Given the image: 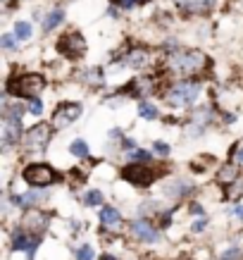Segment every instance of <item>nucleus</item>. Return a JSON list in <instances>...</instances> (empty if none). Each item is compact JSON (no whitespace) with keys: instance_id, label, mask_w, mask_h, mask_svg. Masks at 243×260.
I'll return each instance as SVG.
<instances>
[{"instance_id":"1","label":"nucleus","mask_w":243,"mask_h":260,"mask_svg":"<svg viewBox=\"0 0 243 260\" xmlns=\"http://www.w3.org/2000/svg\"><path fill=\"white\" fill-rule=\"evenodd\" d=\"M46 86L43 74H22V77H10L5 91L12 95H24V98H36Z\"/></svg>"},{"instance_id":"2","label":"nucleus","mask_w":243,"mask_h":260,"mask_svg":"<svg viewBox=\"0 0 243 260\" xmlns=\"http://www.w3.org/2000/svg\"><path fill=\"white\" fill-rule=\"evenodd\" d=\"M205 67V55L198 50H188V53H177L169 57V70L177 74H196Z\"/></svg>"},{"instance_id":"3","label":"nucleus","mask_w":243,"mask_h":260,"mask_svg":"<svg viewBox=\"0 0 243 260\" xmlns=\"http://www.w3.org/2000/svg\"><path fill=\"white\" fill-rule=\"evenodd\" d=\"M53 139V132H50V124L41 122V124L31 126L22 139V148L24 153H43L48 148V143Z\"/></svg>"},{"instance_id":"4","label":"nucleus","mask_w":243,"mask_h":260,"mask_svg":"<svg viewBox=\"0 0 243 260\" xmlns=\"http://www.w3.org/2000/svg\"><path fill=\"white\" fill-rule=\"evenodd\" d=\"M200 93V86L196 81H179L169 88V95H167V103L174 105V108H181V105H191V103L198 98Z\"/></svg>"},{"instance_id":"5","label":"nucleus","mask_w":243,"mask_h":260,"mask_svg":"<svg viewBox=\"0 0 243 260\" xmlns=\"http://www.w3.org/2000/svg\"><path fill=\"white\" fill-rule=\"evenodd\" d=\"M22 177L26 184H31L36 189H43V186H50L57 181V172L50 165H29L22 172Z\"/></svg>"},{"instance_id":"6","label":"nucleus","mask_w":243,"mask_h":260,"mask_svg":"<svg viewBox=\"0 0 243 260\" xmlns=\"http://www.w3.org/2000/svg\"><path fill=\"white\" fill-rule=\"evenodd\" d=\"M57 53H62L64 57H84V53H86V41H84V36L81 34H62L60 36V41H57Z\"/></svg>"},{"instance_id":"7","label":"nucleus","mask_w":243,"mask_h":260,"mask_svg":"<svg viewBox=\"0 0 243 260\" xmlns=\"http://www.w3.org/2000/svg\"><path fill=\"white\" fill-rule=\"evenodd\" d=\"M81 117V105L79 103H72V101H64V103H57L55 108V115H53V124L57 129H64L70 126L72 122H77Z\"/></svg>"},{"instance_id":"8","label":"nucleus","mask_w":243,"mask_h":260,"mask_svg":"<svg viewBox=\"0 0 243 260\" xmlns=\"http://www.w3.org/2000/svg\"><path fill=\"white\" fill-rule=\"evenodd\" d=\"M122 177H124L129 184H133V186H148V184L155 181L157 172H153V170L146 165H126L124 170H122Z\"/></svg>"},{"instance_id":"9","label":"nucleus","mask_w":243,"mask_h":260,"mask_svg":"<svg viewBox=\"0 0 243 260\" xmlns=\"http://www.w3.org/2000/svg\"><path fill=\"white\" fill-rule=\"evenodd\" d=\"M46 224H48V215L41 213V210H29L22 222L24 232H31V237H39L41 232L46 229Z\"/></svg>"},{"instance_id":"10","label":"nucleus","mask_w":243,"mask_h":260,"mask_svg":"<svg viewBox=\"0 0 243 260\" xmlns=\"http://www.w3.org/2000/svg\"><path fill=\"white\" fill-rule=\"evenodd\" d=\"M153 55H150L148 48H133L131 53L124 57L126 67H131V70H143V67H148Z\"/></svg>"},{"instance_id":"11","label":"nucleus","mask_w":243,"mask_h":260,"mask_svg":"<svg viewBox=\"0 0 243 260\" xmlns=\"http://www.w3.org/2000/svg\"><path fill=\"white\" fill-rule=\"evenodd\" d=\"M19 126H22V119L5 117V126H3V146L5 148H10L15 141H19Z\"/></svg>"},{"instance_id":"12","label":"nucleus","mask_w":243,"mask_h":260,"mask_svg":"<svg viewBox=\"0 0 243 260\" xmlns=\"http://www.w3.org/2000/svg\"><path fill=\"white\" fill-rule=\"evenodd\" d=\"M131 232H133V237H138L141 241H146V244L157 241V229L153 227L150 222H146V220H136V222H133Z\"/></svg>"},{"instance_id":"13","label":"nucleus","mask_w":243,"mask_h":260,"mask_svg":"<svg viewBox=\"0 0 243 260\" xmlns=\"http://www.w3.org/2000/svg\"><path fill=\"white\" fill-rule=\"evenodd\" d=\"M100 222L105 229H117L122 224V215L117 208H102L100 210Z\"/></svg>"},{"instance_id":"14","label":"nucleus","mask_w":243,"mask_h":260,"mask_svg":"<svg viewBox=\"0 0 243 260\" xmlns=\"http://www.w3.org/2000/svg\"><path fill=\"white\" fill-rule=\"evenodd\" d=\"M179 8H184L186 12H205L210 8V0H174Z\"/></svg>"},{"instance_id":"15","label":"nucleus","mask_w":243,"mask_h":260,"mask_svg":"<svg viewBox=\"0 0 243 260\" xmlns=\"http://www.w3.org/2000/svg\"><path fill=\"white\" fill-rule=\"evenodd\" d=\"M62 19H64V12H62V10H53V12H50V15L43 19V29H46V31H53L57 24H62Z\"/></svg>"},{"instance_id":"16","label":"nucleus","mask_w":243,"mask_h":260,"mask_svg":"<svg viewBox=\"0 0 243 260\" xmlns=\"http://www.w3.org/2000/svg\"><path fill=\"white\" fill-rule=\"evenodd\" d=\"M43 196H46L43 191H31V193H26V196H17L15 203L17 205H33V203H39Z\"/></svg>"},{"instance_id":"17","label":"nucleus","mask_w":243,"mask_h":260,"mask_svg":"<svg viewBox=\"0 0 243 260\" xmlns=\"http://www.w3.org/2000/svg\"><path fill=\"white\" fill-rule=\"evenodd\" d=\"M15 39H19V41L31 39V24L29 22H17L15 24Z\"/></svg>"},{"instance_id":"18","label":"nucleus","mask_w":243,"mask_h":260,"mask_svg":"<svg viewBox=\"0 0 243 260\" xmlns=\"http://www.w3.org/2000/svg\"><path fill=\"white\" fill-rule=\"evenodd\" d=\"M138 115H141L143 119H155L157 117V108L155 105H150V103L141 101L138 103Z\"/></svg>"},{"instance_id":"19","label":"nucleus","mask_w":243,"mask_h":260,"mask_svg":"<svg viewBox=\"0 0 243 260\" xmlns=\"http://www.w3.org/2000/svg\"><path fill=\"white\" fill-rule=\"evenodd\" d=\"M70 150H72V155H77V158H86L88 155V146H86V141H81V139H77V141L72 143Z\"/></svg>"},{"instance_id":"20","label":"nucleus","mask_w":243,"mask_h":260,"mask_svg":"<svg viewBox=\"0 0 243 260\" xmlns=\"http://www.w3.org/2000/svg\"><path fill=\"white\" fill-rule=\"evenodd\" d=\"M102 203V193L100 191H88L86 193V205H91V208H93V205H100Z\"/></svg>"},{"instance_id":"21","label":"nucleus","mask_w":243,"mask_h":260,"mask_svg":"<svg viewBox=\"0 0 243 260\" xmlns=\"http://www.w3.org/2000/svg\"><path fill=\"white\" fill-rule=\"evenodd\" d=\"M129 155H131V160H141V162H146V160H150V158H153V153H148V150H141V148L131 150Z\"/></svg>"},{"instance_id":"22","label":"nucleus","mask_w":243,"mask_h":260,"mask_svg":"<svg viewBox=\"0 0 243 260\" xmlns=\"http://www.w3.org/2000/svg\"><path fill=\"white\" fill-rule=\"evenodd\" d=\"M77 260H93V248L91 246H81L77 251Z\"/></svg>"},{"instance_id":"23","label":"nucleus","mask_w":243,"mask_h":260,"mask_svg":"<svg viewBox=\"0 0 243 260\" xmlns=\"http://www.w3.org/2000/svg\"><path fill=\"white\" fill-rule=\"evenodd\" d=\"M153 148H155L157 155H169V150H172L165 141H155V143H153Z\"/></svg>"},{"instance_id":"24","label":"nucleus","mask_w":243,"mask_h":260,"mask_svg":"<svg viewBox=\"0 0 243 260\" xmlns=\"http://www.w3.org/2000/svg\"><path fill=\"white\" fill-rule=\"evenodd\" d=\"M29 112H31V115H41V112H43V103H41L39 98H31V105H29Z\"/></svg>"},{"instance_id":"25","label":"nucleus","mask_w":243,"mask_h":260,"mask_svg":"<svg viewBox=\"0 0 243 260\" xmlns=\"http://www.w3.org/2000/svg\"><path fill=\"white\" fill-rule=\"evenodd\" d=\"M220 179H222V181H231V179H236V170H234V167H224V172L220 174Z\"/></svg>"},{"instance_id":"26","label":"nucleus","mask_w":243,"mask_h":260,"mask_svg":"<svg viewBox=\"0 0 243 260\" xmlns=\"http://www.w3.org/2000/svg\"><path fill=\"white\" fill-rule=\"evenodd\" d=\"M3 48H15V39H12V36H10V34H5V36H3Z\"/></svg>"},{"instance_id":"27","label":"nucleus","mask_w":243,"mask_h":260,"mask_svg":"<svg viewBox=\"0 0 243 260\" xmlns=\"http://www.w3.org/2000/svg\"><path fill=\"white\" fill-rule=\"evenodd\" d=\"M236 258H238V248H231L229 253H224V258L222 260H236Z\"/></svg>"},{"instance_id":"28","label":"nucleus","mask_w":243,"mask_h":260,"mask_svg":"<svg viewBox=\"0 0 243 260\" xmlns=\"http://www.w3.org/2000/svg\"><path fill=\"white\" fill-rule=\"evenodd\" d=\"M191 210H193V213H196V215H203V208H200V205H198V203H193V205H191Z\"/></svg>"},{"instance_id":"29","label":"nucleus","mask_w":243,"mask_h":260,"mask_svg":"<svg viewBox=\"0 0 243 260\" xmlns=\"http://www.w3.org/2000/svg\"><path fill=\"white\" fill-rule=\"evenodd\" d=\"M203 227H205V222H196V224H193V232H203Z\"/></svg>"},{"instance_id":"30","label":"nucleus","mask_w":243,"mask_h":260,"mask_svg":"<svg viewBox=\"0 0 243 260\" xmlns=\"http://www.w3.org/2000/svg\"><path fill=\"white\" fill-rule=\"evenodd\" d=\"M234 215H236V217H241V220H243V208H241V205H236V210H234Z\"/></svg>"},{"instance_id":"31","label":"nucleus","mask_w":243,"mask_h":260,"mask_svg":"<svg viewBox=\"0 0 243 260\" xmlns=\"http://www.w3.org/2000/svg\"><path fill=\"white\" fill-rule=\"evenodd\" d=\"M100 260H117L115 255H110V253H105V255H100Z\"/></svg>"},{"instance_id":"32","label":"nucleus","mask_w":243,"mask_h":260,"mask_svg":"<svg viewBox=\"0 0 243 260\" xmlns=\"http://www.w3.org/2000/svg\"><path fill=\"white\" fill-rule=\"evenodd\" d=\"M238 162H241V165H243V150H241V153H238Z\"/></svg>"}]
</instances>
